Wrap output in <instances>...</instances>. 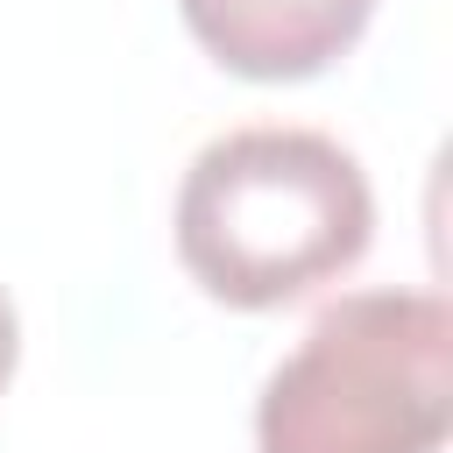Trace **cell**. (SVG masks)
<instances>
[{"label":"cell","mask_w":453,"mask_h":453,"mask_svg":"<svg viewBox=\"0 0 453 453\" xmlns=\"http://www.w3.org/2000/svg\"><path fill=\"white\" fill-rule=\"evenodd\" d=\"M375 241V191L354 149L319 127H234L177 184V262L234 311H276L347 276Z\"/></svg>","instance_id":"obj_1"},{"label":"cell","mask_w":453,"mask_h":453,"mask_svg":"<svg viewBox=\"0 0 453 453\" xmlns=\"http://www.w3.org/2000/svg\"><path fill=\"white\" fill-rule=\"evenodd\" d=\"M453 432V311L439 290H347L269 368L255 453H439Z\"/></svg>","instance_id":"obj_2"},{"label":"cell","mask_w":453,"mask_h":453,"mask_svg":"<svg viewBox=\"0 0 453 453\" xmlns=\"http://www.w3.org/2000/svg\"><path fill=\"white\" fill-rule=\"evenodd\" d=\"M191 42L255 85H297L333 71L361 35L375 0H177Z\"/></svg>","instance_id":"obj_3"},{"label":"cell","mask_w":453,"mask_h":453,"mask_svg":"<svg viewBox=\"0 0 453 453\" xmlns=\"http://www.w3.org/2000/svg\"><path fill=\"white\" fill-rule=\"evenodd\" d=\"M14 361H21V319H14V297L0 290V396L14 382Z\"/></svg>","instance_id":"obj_4"}]
</instances>
